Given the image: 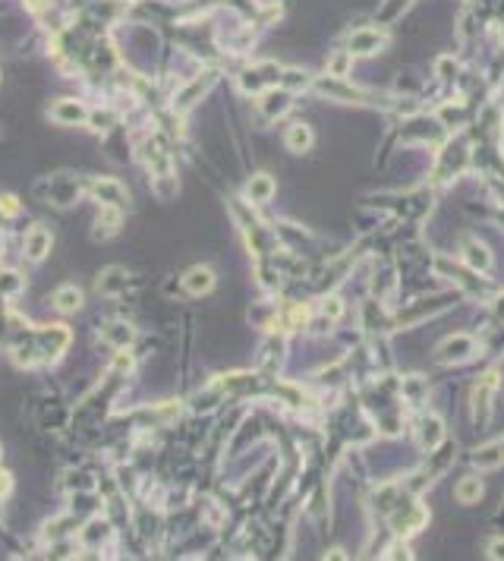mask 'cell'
I'll list each match as a JSON object with an SVG mask.
<instances>
[{
	"instance_id": "cell-1",
	"label": "cell",
	"mask_w": 504,
	"mask_h": 561,
	"mask_svg": "<svg viewBox=\"0 0 504 561\" xmlns=\"http://www.w3.org/2000/svg\"><path fill=\"white\" fill-rule=\"evenodd\" d=\"M473 350H476V344H473V337H463V335H457V337H448L445 344H441V353H438V359L441 363H460V359H470L473 357Z\"/></svg>"
},
{
	"instance_id": "cell-2",
	"label": "cell",
	"mask_w": 504,
	"mask_h": 561,
	"mask_svg": "<svg viewBox=\"0 0 504 561\" xmlns=\"http://www.w3.org/2000/svg\"><path fill=\"white\" fill-rule=\"evenodd\" d=\"M183 287L193 297H199V293H208L211 287H215V271L208 268V265H199V268H189L183 275Z\"/></svg>"
},
{
	"instance_id": "cell-3",
	"label": "cell",
	"mask_w": 504,
	"mask_h": 561,
	"mask_svg": "<svg viewBox=\"0 0 504 561\" xmlns=\"http://www.w3.org/2000/svg\"><path fill=\"white\" fill-rule=\"evenodd\" d=\"M48 249H51V233L45 227H32L25 233V253H29V259L32 262H41L48 255Z\"/></svg>"
},
{
	"instance_id": "cell-4",
	"label": "cell",
	"mask_w": 504,
	"mask_h": 561,
	"mask_svg": "<svg viewBox=\"0 0 504 561\" xmlns=\"http://www.w3.org/2000/svg\"><path fill=\"white\" fill-rule=\"evenodd\" d=\"M385 41V35L375 29H359L350 35V54H375L378 45Z\"/></svg>"
},
{
	"instance_id": "cell-5",
	"label": "cell",
	"mask_w": 504,
	"mask_h": 561,
	"mask_svg": "<svg viewBox=\"0 0 504 561\" xmlns=\"http://www.w3.org/2000/svg\"><path fill=\"white\" fill-rule=\"evenodd\" d=\"M441 438H445V426H441V419H438V416H426L423 426H419V445H423L426 451H435L438 445H441Z\"/></svg>"
},
{
	"instance_id": "cell-6",
	"label": "cell",
	"mask_w": 504,
	"mask_h": 561,
	"mask_svg": "<svg viewBox=\"0 0 504 561\" xmlns=\"http://www.w3.org/2000/svg\"><path fill=\"white\" fill-rule=\"evenodd\" d=\"M246 195H249L252 202H268V199L275 195V180L268 177V173H255V177L246 183Z\"/></svg>"
},
{
	"instance_id": "cell-7",
	"label": "cell",
	"mask_w": 504,
	"mask_h": 561,
	"mask_svg": "<svg viewBox=\"0 0 504 561\" xmlns=\"http://www.w3.org/2000/svg\"><path fill=\"white\" fill-rule=\"evenodd\" d=\"M51 114L57 123H82V120L89 117V111H85L79 101H57V105L51 107Z\"/></svg>"
},
{
	"instance_id": "cell-8",
	"label": "cell",
	"mask_w": 504,
	"mask_h": 561,
	"mask_svg": "<svg viewBox=\"0 0 504 561\" xmlns=\"http://www.w3.org/2000/svg\"><path fill=\"white\" fill-rule=\"evenodd\" d=\"M463 255H467L470 268H479V271H489V268H492V253L482 246V243H476V240H467V249H463Z\"/></svg>"
},
{
	"instance_id": "cell-9",
	"label": "cell",
	"mask_w": 504,
	"mask_h": 561,
	"mask_svg": "<svg viewBox=\"0 0 504 561\" xmlns=\"http://www.w3.org/2000/svg\"><path fill=\"white\" fill-rule=\"evenodd\" d=\"M312 145V129L306 127V123H293V127L287 129V149L290 151H309Z\"/></svg>"
},
{
	"instance_id": "cell-10",
	"label": "cell",
	"mask_w": 504,
	"mask_h": 561,
	"mask_svg": "<svg viewBox=\"0 0 504 561\" xmlns=\"http://www.w3.org/2000/svg\"><path fill=\"white\" fill-rule=\"evenodd\" d=\"M501 461H504V438H498V442L485 445V448H482L479 454L473 457L476 467H495V464H501Z\"/></svg>"
},
{
	"instance_id": "cell-11",
	"label": "cell",
	"mask_w": 504,
	"mask_h": 561,
	"mask_svg": "<svg viewBox=\"0 0 504 561\" xmlns=\"http://www.w3.org/2000/svg\"><path fill=\"white\" fill-rule=\"evenodd\" d=\"M54 306H57L60 313H76V309L82 306V293L76 290V287H60V290L54 293Z\"/></svg>"
},
{
	"instance_id": "cell-12",
	"label": "cell",
	"mask_w": 504,
	"mask_h": 561,
	"mask_svg": "<svg viewBox=\"0 0 504 561\" xmlns=\"http://www.w3.org/2000/svg\"><path fill=\"white\" fill-rule=\"evenodd\" d=\"M95 193H98V199H101L104 205H120L123 202V187H120L117 180H101V183H95Z\"/></svg>"
},
{
	"instance_id": "cell-13",
	"label": "cell",
	"mask_w": 504,
	"mask_h": 561,
	"mask_svg": "<svg viewBox=\"0 0 504 561\" xmlns=\"http://www.w3.org/2000/svg\"><path fill=\"white\" fill-rule=\"evenodd\" d=\"M479 495H482L479 476L460 479V486H457V498H460V502H463V505H473V502H479Z\"/></svg>"
},
{
	"instance_id": "cell-14",
	"label": "cell",
	"mask_w": 504,
	"mask_h": 561,
	"mask_svg": "<svg viewBox=\"0 0 504 561\" xmlns=\"http://www.w3.org/2000/svg\"><path fill=\"white\" fill-rule=\"evenodd\" d=\"M350 60H353V54H350V51L334 54V57L328 60V73H331V76H337V79H344V76L350 73Z\"/></svg>"
},
{
	"instance_id": "cell-15",
	"label": "cell",
	"mask_w": 504,
	"mask_h": 561,
	"mask_svg": "<svg viewBox=\"0 0 504 561\" xmlns=\"http://www.w3.org/2000/svg\"><path fill=\"white\" fill-rule=\"evenodd\" d=\"M123 281H126V275H123V271H120V268H111V271H107V277H101V281H98V290H104V293H114L120 284H123Z\"/></svg>"
},
{
	"instance_id": "cell-16",
	"label": "cell",
	"mask_w": 504,
	"mask_h": 561,
	"mask_svg": "<svg viewBox=\"0 0 504 561\" xmlns=\"http://www.w3.org/2000/svg\"><path fill=\"white\" fill-rule=\"evenodd\" d=\"M322 309H325V315H328V319H341V313H344V303H341V299H337V297H328V299H325V306H322Z\"/></svg>"
},
{
	"instance_id": "cell-17",
	"label": "cell",
	"mask_w": 504,
	"mask_h": 561,
	"mask_svg": "<svg viewBox=\"0 0 504 561\" xmlns=\"http://www.w3.org/2000/svg\"><path fill=\"white\" fill-rule=\"evenodd\" d=\"M19 284H23V281L16 277V271H3V275H0V290H19Z\"/></svg>"
},
{
	"instance_id": "cell-18",
	"label": "cell",
	"mask_w": 504,
	"mask_h": 561,
	"mask_svg": "<svg viewBox=\"0 0 504 561\" xmlns=\"http://www.w3.org/2000/svg\"><path fill=\"white\" fill-rule=\"evenodd\" d=\"M485 555H489V558H504V539H492Z\"/></svg>"
},
{
	"instance_id": "cell-19",
	"label": "cell",
	"mask_w": 504,
	"mask_h": 561,
	"mask_svg": "<svg viewBox=\"0 0 504 561\" xmlns=\"http://www.w3.org/2000/svg\"><path fill=\"white\" fill-rule=\"evenodd\" d=\"M10 486H13V483H10V473L0 470V495H7V492H10Z\"/></svg>"
}]
</instances>
